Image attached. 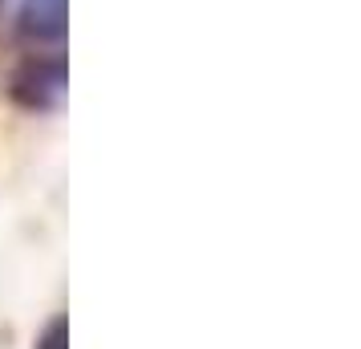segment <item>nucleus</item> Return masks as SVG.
I'll use <instances>...</instances> for the list:
<instances>
[{
  "label": "nucleus",
  "mask_w": 361,
  "mask_h": 349,
  "mask_svg": "<svg viewBox=\"0 0 361 349\" xmlns=\"http://www.w3.org/2000/svg\"><path fill=\"white\" fill-rule=\"evenodd\" d=\"M17 33L33 45H57L69 33V0H20Z\"/></svg>",
  "instance_id": "nucleus-2"
},
{
  "label": "nucleus",
  "mask_w": 361,
  "mask_h": 349,
  "mask_svg": "<svg viewBox=\"0 0 361 349\" xmlns=\"http://www.w3.org/2000/svg\"><path fill=\"white\" fill-rule=\"evenodd\" d=\"M37 349H69V321H66V317H53L49 325H45Z\"/></svg>",
  "instance_id": "nucleus-3"
},
{
  "label": "nucleus",
  "mask_w": 361,
  "mask_h": 349,
  "mask_svg": "<svg viewBox=\"0 0 361 349\" xmlns=\"http://www.w3.org/2000/svg\"><path fill=\"white\" fill-rule=\"evenodd\" d=\"M66 94V57L61 53H33L8 78V98L29 114L53 110Z\"/></svg>",
  "instance_id": "nucleus-1"
}]
</instances>
